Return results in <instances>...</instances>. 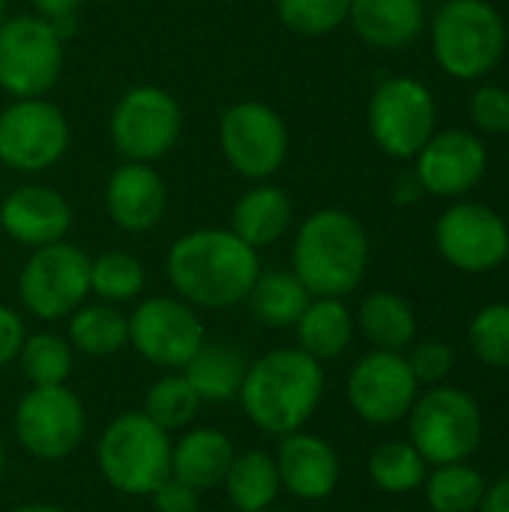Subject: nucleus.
I'll list each match as a JSON object with an SVG mask.
<instances>
[{"instance_id": "obj_24", "label": "nucleus", "mask_w": 509, "mask_h": 512, "mask_svg": "<svg viewBox=\"0 0 509 512\" xmlns=\"http://www.w3.org/2000/svg\"><path fill=\"white\" fill-rule=\"evenodd\" d=\"M183 369V378L192 384L201 402H231L234 396H240L249 366L237 348L222 342H204Z\"/></svg>"}, {"instance_id": "obj_9", "label": "nucleus", "mask_w": 509, "mask_h": 512, "mask_svg": "<svg viewBox=\"0 0 509 512\" xmlns=\"http://www.w3.org/2000/svg\"><path fill=\"white\" fill-rule=\"evenodd\" d=\"M438 105L432 90L417 78H387L369 102V132L393 159H414L435 135Z\"/></svg>"}, {"instance_id": "obj_33", "label": "nucleus", "mask_w": 509, "mask_h": 512, "mask_svg": "<svg viewBox=\"0 0 509 512\" xmlns=\"http://www.w3.org/2000/svg\"><path fill=\"white\" fill-rule=\"evenodd\" d=\"M21 369L33 387H57L69 378L72 351L54 333H36L21 345Z\"/></svg>"}, {"instance_id": "obj_20", "label": "nucleus", "mask_w": 509, "mask_h": 512, "mask_svg": "<svg viewBox=\"0 0 509 512\" xmlns=\"http://www.w3.org/2000/svg\"><path fill=\"white\" fill-rule=\"evenodd\" d=\"M276 468L279 483L303 501H321L339 483V459L333 447L315 435L291 432L279 450Z\"/></svg>"}, {"instance_id": "obj_11", "label": "nucleus", "mask_w": 509, "mask_h": 512, "mask_svg": "<svg viewBox=\"0 0 509 512\" xmlns=\"http://www.w3.org/2000/svg\"><path fill=\"white\" fill-rule=\"evenodd\" d=\"M90 291V258L72 243L39 246L21 270V303L45 321L75 312Z\"/></svg>"}, {"instance_id": "obj_32", "label": "nucleus", "mask_w": 509, "mask_h": 512, "mask_svg": "<svg viewBox=\"0 0 509 512\" xmlns=\"http://www.w3.org/2000/svg\"><path fill=\"white\" fill-rule=\"evenodd\" d=\"M144 288V267L129 252H105L90 261V291L102 300L120 303L138 297Z\"/></svg>"}, {"instance_id": "obj_14", "label": "nucleus", "mask_w": 509, "mask_h": 512, "mask_svg": "<svg viewBox=\"0 0 509 512\" xmlns=\"http://www.w3.org/2000/svg\"><path fill=\"white\" fill-rule=\"evenodd\" d=\"M417 387L420 384L402 351H372L354 366L348 378V399L366 423L393 426L408 417L417 402Z\"/></svg>"}, {"instance_id": "obj_31", "label": "nucleus", "mask_w": 509, "mask_h": 512, "mask_svg": "<svg viewBox=\"0 0 509 512\" xmlns=\"http://www.w3.org/2000/svg\"><path fill=\"white\" fill-rule=\"evenodd\" d=\"M369 474L378 489L390 495H408L426 483V459L411 441H390L372 453Z\"/></svg>"}, {"instance_id": "obj_7", "label": "nucleus", "mask_w": 509, "mask_h": 512, "mask_svg": "<svg viewBox=\"0 0 509 512\" xmlns=\"http://www.w3.org/2000/svg\"><path fill=\"white\" fill-rule=\"evenodd\" d=\"M63 69V36L39 15L0 24V90L15 99L45 96Z\"/></svg>"}, {"instance_id": "obj_16", "label": "nucleus", "mask_w": 509, "mask_h": 512, "mask_svg": "<svg viewBox=\"0 0 509 512\" xmlns=\"http://www.w3.org/2000/svg\"><path fill=\"white\" fill-rule=\"evenodd\" d=\"M129 342L150 363L183 369L204 345V327L186 303L171 297H153L132 312Z\"/></svg>"}, {"instance_id": "obj_45", "label": "nucleus", "mask_w": 509, "mask_h": 512, "mask_svg": "<svg viewBox=\"0 0 509 512\" xmlns=\"http://www.w3.org/2000/svg\"><path fill=\"white\" fill-rule=\"evenodd\" d=\"M6 21V0H0V24Z\"/></svg>"}, {"instance_id": "obj_43", "label": "nucleus", "mask_w": 509, "mask_h": 512, "mask_svg": "<svg viewBox=\"0 0 509 512\" xmlns=\"http://www.w3.org/2000/svg\"><path fill=\"white\" fill-rule=\"evenodd\" d=\"M423 183L417 180V174H402L396 183H393V201L396 204H417L423 198Z\"/></svg>"}, {"instance_id": "obj_3", "label": "nucleus", "mask_w": 509, "mask_h": 512, "mask_svg": "<svg viewBox=\"0 0 509 512\" xmlns=\"http://www.w3.org/2000/svg\"><path fill=\"white\" fill-rule=\"evenodd\" d=\"M324 393L321 360L300 348H282L246 369L240 399L249 420L270 435L297 432Z\"/></svg>"}, {"instance_id": "obj_39", "label": "nucleus", "mask_w": 509, "mask_h": 512, "mask_svg": "<svg viewBox=\"0 0 509 512\" xmlns=\"http://www.w3.org/2000/svg\"><path fill=\"white\" fill-rule=\"evenodd\" d=\"M153 498L159 512H198V492L177 477H168L162 486H156Z\"/></svg>"}, {"instance_id": "obj_40", "label": "nucleus", "mask_w": 509, "mask_h": 512, "mask_svg": "<svg viewBox=\"0 0 509 512\" xmlns=\"http://www.w3.org/2000/svg\"><path fill=\"white\" fill-rule=\"evenodd\" d=\"M21 345H24V324H21V318L12 309L0 306V366L9 363L21 351Z\"/></svg>"}, {"instance_id": "obj_1", "label": "nucleus", "mask_w": 509, "mask_h": 512, "mask_svg": "<svg viewBox=\"0 0 509 512\" xmlns=\"http://www.w3.org/2000/svg\"><path fill=\"white\" fill-rule=\"evenodd\" d=\"M258 249L231 228H198L174 240L168 279L177 294L204 309H228L249 297L258 279Z\"/></svg>"}, {"instance_id": "obj_23", "label": "nucleus", "mask_w": 509, "mask_h": 512, "mask_svg": "<svg viewBox=\"0 0 509 512\" xmlns=\"http://www.w3.org/2000/svg\"><path fill=\"white\" fill-rule=\"evenodd\" d=\"M234 462L231 441L213 429L189 432L171 453V477L192 486L195 492H207L219 486Z\"/></svg>"}, {"instance_id": "obj_12", "label": "nucleus", "mask_w": 509, "mask_h": 512, "mask_svg": "<svg viewBox=\"0 0 509 512\" xmlns=\"http://www.w3.org/2000/svg\"><path fill=\"white\" fill-rule=\"evenodd\" d=\"M219 147L240 177L267 180L288 156V126L264 102H237L219 117Z\"/></svg>"}, {"instance_id": "obj_5", "label": "nucleus", "mask_w": 509, "mask_h": 512, "mask_svg": "<svg viewBox=\"0 0 509 512\" xmlns=\"http://www.w3.org/2000/svg\"><path fill=\"white\" fill-rule=\"evenodd\" d=\"M411 444L426 465H453L483 441V411L462 387H432L411 405Z\"/></svg>"}, {"instance_id": "obj_26", "label": "nucleus", "mask_w": 509, "mask_h": 512, "mask_svg": "<svg viewBox=\"0 0 509 512\" xmlns=\"http://www.w3.org/2000/svg\"><path fill=\"white\" fill-rule=\"evenodd\" d=\"M300 351H306L315 360H333L339 357L354 336L351 312L339 297H312L303 318L297 321Z\"/></svg>"}, {"instance_id": "obj_29", "label": "nucleus", "mask_w": 509, "mask_h": 512, "mask_svg": "<svg viewBox=\"0 0 509 512\" xmlns=\"http://www.w3.org/2000/svg\"><path fill=\"white\" fill-rule=\"evenodd\" d=\"M486 480L465 462L438 465L426 477V501L432 512H474L486 495Z\"/></svg>"}, {"instance_id": "obj_18", "label": "nucleus", "mask_w": 509, "mask_h": 512, "mask_svg": "<svg viewBox=\"0 0 509 512\" xmlns=\"http://www.w3.org/2000/svg\"><path fill=\"white\" fill-rule=\"evenodd\" d=\"M0 228L21 246L60 243L72 228L69 201L51 186H18L0 204Z\"/></svg>"}, {"instance_id": "obj_13", "label": "nucleus", "mask_w": 509, "mask_h": 512, "mask_svg": "<svg viewBox=\"0 0 509 512\" xmlns=\"http://www.w3.org/2000/svg\"><path fill=\"white\" fill-rule=\"evenodd\" d=\"M441 258L462 273H489L509 258V228L504 216L480 201H459L435 222Z\"/></svg>"}, {"instance_id": "obj_41", "label": "nucleus", "mask_w": 509, "mask_h": 512, "mask_svg": "<svg viewBox=\"0 0 509 512\" xmlns=\"http://www.w3.org/2000/svg\"><path fill=\"white\" fill-rule=\"evenodd\" d=\"M33 6H36V15L45 18L48 24H54L63 36V27L75 21L84 0H33Z\"/></svg>"}, {"instance_id": "obj_2", "label": "nucleus", "mask_w": 509, "mask_h": 512, "mask_svg": "<svg viewBox=\"0 0 509 512\" xmlns=\"http://www.w3.org/2000/svg\"><path fill=\"white\" fill-rule=\"evenodd\" d=\"M369 267V234L357 216L339 207L312 213L294 240V276L312 297L351 294Z\"/></svg>"}, {"instance_id": "obj_21", "label": "nucleus", "mask_w": 509, "mask_h": 512, "mask_svg": "<svg viewBox=\"0 0 509 512\" xmlns=\"http://www.w3.org/2000/svg\"><path fill=\"white\" fill-rule=\"evenodd\" d=\"M348 21L366 45L399 51L423 33L426 15L420 0H351Z\"/></svg>"}, {"instance_id": "obj_44", "label": "nucleus", "mask_w": 509, "mask_h": 512, "mask_svg": "<svg viewBox=\"0 0 509 512\" xmlns=\"http://www.w3.org/2000/svg\"><path fill=\"white\" fill-rule=\"evenodd\" d=\"M15 512H63L57 507H48V504H27V507H18Z\"/></svg>"}, {"instance_id": "obj_35", "label": "nucleus", "mask_w": 509, "mask_h": 512, "mask_svg": "<svg viewBox=\"0 0 509 512\" xmlns=\"http://www.w3.org/2000/svg\"><path fill=\"white\" fill-rule=\"evenodd\" d=\"M471 351L492 369H509V303L483 306L468 327Z\"/></svg>"}, {"instance_id": "obj_10", "label": "nucleus", "mask_w": 509, "mask_h": 512, "mask_svg": "<svg viewBox=\"0 0 509 512\" xmlns=\"http://www.w3.org/2000/svg\"><path fill=\"white\" fill-rule=\"evenodd\" d=\"M69 147V120L66 114L36 96V99H15L0 111V165L39 174L63 159Z\"/></svg>"}, {"instance_id": "obj_28", "label": "nucleus", "mask_w": 509, "mask_h": 512, "mask_svg": "<svg viewBox=\"0 0 509 512\" xmlns=\"http://www.w3.org/2000/svg\"><path fill=\"white\" fill-rule=\"evenodd\" d=\"M228 495L240 512L267 510L279 492V468L267 453H243L225 474Z\"/></svg>"}, {"instance_id": "obj_15", "label": "nucleus", "mask_w": 509, "mask_h": 512, "mask_svg": "<svg viewBox=\"0 0 509 512\" xmlns=\"http://www.w3.org/2000/svg\"><path fill=\"white\" fill-rule=\"evenodd\" d=\"M15 432L36 459H63L84 435V408L63 384L33 387L15 411Z\"/></svg>"}, {"instance_id": "obj_47", "label": "nucleus", "mask_w": 509, "mask_h": 512, "mask_svg": "<svg viewBox=\"0 0 509 512\" xmlns=\"http://www.w3.org/2000/svg\"><path fill=\"white\" fill-rule=\"evenodd\" d=\"M261 512H285V510H261Z\"/></svg>"}, {"instance_id": "obj_17", "label": "nucleus", "mask_w": 509, "mask_h": 512, "mask_svg": "<svg viewBox=\"0 0 509 512\" xmlns=\"http://www.w3.org/2000/svg\"><path fill=\"white\" fill-rule=\"evenodd\" d=\"M414 159V174L423 183V192L435 198H462L483 180L489 150L477 135L465 129H447L435 132Z\"/></svg>"}, {"instance_id": "obj_36", "label": "nucleus", "mask_w": 509, "mask_h": 512, "mask_svg": "<svg viewBox=\"0 0 509 512\" xmlns=\"http://www.w3.org/2000/svg\"><path fill=\"white\" fill-rule=\"evenodd\" d=\"M198 405H201V399H198V393L192 390V384H189L183 375H171V378H162V381L147 393V411H144V414H147L159 429L171 432V429L186 426V423L195 417Z\"/></svg>"}, {"instance_id": "obj_19", "label": "nucleus", "mask_w": 509, "mask_h": 512, "mask_svg": "<svg viewBox=\"0 0 509 512\" xmlns=\"http://www.w3.org/2000/svg\"><path fill=\"white\" fill-rule=\"evenodd\" d=\"M168 207V189L147 162H123L105 186V210L123 231H147L159 225Z\"/></svg>"}, {"instance_id": "obj_4", "label": "nucleus", "mask_w": 509, "mask_h": 512, "mask_svg": "<svg viewBox=\"0 0 509 512\" xmlns=\"http://www.w3.org/2000/svg\"><path fill=\"white\" fill-rule=\"evenodd\" d=\"M507 51L504 15L489 0H444L432 21V54L456 81H480Z\"/></svg>"}, {"instance_id": "obj_37", "label": "nucleus", "mask_w": 509, "mask_h": 512, "mask_svg": "<svg viewBox=\"0 0 509 512\" xmlns=\"http://www.w3.org/2000/svg\"><path fill=\"white\" fill-rule=\"evenodd\" d=\"M471 117L477 129L489 135H507L509 132V90L501 84H483L471 93Z\"/></svg>"}, {"instance_id": "obj_22", "label": "nucleus", "mask_w": 509, "mask_h": 512, "mask_svg": "<svg viewBox=\"0 0 509 512\" xmlns=\"http://www.w3.org/2000/svg\"><path fill=\"white\" fill-rule=\"evenodd\" d=\"M291 219H294V204L288 192L261 183L237 198L231 213V231L252 249H261L282 240L291 228Z\"/></svg>"}, {"instance_id": "obj_8", "label": "nucleus", "mask_w": 509, "mask_h": 512, "mask_svg": "<svg viewBox=\"0 0 509 512\" xmlns=\"http://www.w3.org/2000/svg\"><path fill=\"white\" fill-rule=\"evenodd\" d=\"M183 111L177 99L156 87L138 84L126 90L111 111V144L126 162H156L180 138Z\"/></svg>"}, {"instance_id": "obj_25", "label": "nucleus", "mask_w": 509, "mask_h": 512, "mask_svg": "<svg viewBox=\"0 0 509 512\" xmlns=\"http://www.w3.org/2000/svg\"><path fill=\"white\" fill-rule=\"evenodd\" d=\"M357 324L378 351H402L417 339V315L411 303L393 291H375L360 303Z\"/></svg>"}, {"instance_id": "obj_42", "label": "nucleus", "mask_w": 509, "mask_h": 512, "mask_svg": "<svg viewBox=\"0 0 509 512\" xmlns=\"http://www.w3.org/2000/svg\"><path fill=\"white\" fill-rule=\"evenodd\" d=\"M480 512H509V477H501L498 483L486 486Z\"/></svg>"}, {"instance_id": "obj_6", "label": "nucleus", "mask_w": 509, "mask_h": 512, "mask_svg": "<svg viewBox=\"0 0 509 512\" xmlns=\"http://www.w3.org/2000/svg\"><path fill=\"white\" fill-rule=\"evenodd\" d=\"M105 480L126 495H153L171 477V444L147 414L117 417L99 444Z\"/></svg>"}, {"instance_id": "obj_49", "label": "nucleus", "mask_w": 509, "mask_h": 512, "mask_svg": "<svg viewBox=\"0 0 509 512\" xmlns=\"http://www.w3.org/2000/svg\"><path fill=\"white\" fill-rule=\"evenodd\" d=\"M507 144H509V132H507Z\"/></svg>"}, {"instance_id": "obj_30", "label": "nucleus", "mask_w": 509, "mask_h": 512, "mask_svg": "<svg viewBox=\"0 0 509 512\" xmlns=\"http://www.w3.org/2000/svg\"><path fill=\"white\" fill-rule=\"evenodd\" d=\"M69 339L81 354L108 357L120 351L129 339V318H123L114 306L105 303L84 306L69 321Z\"/></svg>"}, {"instance_id": "obj_34", "label": "nucleus", "mask_w": 509, "mask_h": 512, "mask_svg": "<svg viewBox=\"0 0 509 512\" xmlns=\"http://www.w3.org/2000/svg\"><path fill=\"white\" fill-rule=\"evenodd\" d=\"M351 0H276L279 21L300 36H327L348 21Z\"/></svg>"}, {"instance_id": "obj_27", "label": "nucleus", "mask_w": 509, "mask_h": 512, "mask_svg": "<svg viewBox=\"0 0 509 512\" xmlns=\"http://www.w3.org/2000/svg\"><path fill=\"white\" fill-rule=\"evenodd\" d=\"M246 300L252 306V315L261 324L282 330V327H297L306 306L312 303V294L294 273L267 270V273H258Z\"/></svg>"}, {"instance_id": "obj_48", "label": "nucleus", "mask_w": 509, "mask_h": 512, "mask_svg": "<svg viewBox=\"0 0 509 512\" xmlns=\"http://www.w3.org/2000/svg\"><path fill=\"white\" fill-rule=\"evenodd\" d=\"M420 3H429V0H420Z\"/></svg>"}, {"instance_id": "obj_38", "label": "nucleus", "mask_w": 509, "mask_h": 512, "mask_svg": "<svg viewBox=\"0 0 509 512\" xmlns=\"http://www.w3.org/2000/svg\"><path fill=\"white\" fill-rule=\"evenodd\" d=\"M408 366H411L417 384H441L453 372L456 354H453V348L447 342L429 339V342L414 345V351L408 357Z\"/></svg>"}, {"instance_id": "obj_46", "label": "nucleus", "mask_w": 509, "mask_h": 512, "mask_svg": "<svg viewBox=\"0 0 509 512\" xmlns=\"http://www.w3.org/2000/svg\"><path fill=\"white\" fill-rule=\"evenodd\" d=\"M0 468H3V450H0Z\"/></svg>"}]
</instances>
